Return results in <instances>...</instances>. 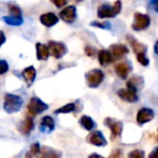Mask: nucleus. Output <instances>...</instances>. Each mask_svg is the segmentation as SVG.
Returning <instances> with one entry per match:
<instances>
[{"instance_id": "1", "label": "nucleus", "mask_w": 158, "mask_h": 158, "mask_svg": "<svg viewBox=\"0 0 158 158\" xmlns=\"http://www.w3.org/2000/svg\"><path fill=\"white\" fill-rule=\"evenodd\" d=\"M126 40L128 42V44L131 46V48L133 50V52L137 55V60L139 61L140 64H142L143 67H148L150 64V59L146 56V51H148V46L145 44L139 42L135 39L133 35H128L126 37Z\"/></svg>"}, {"instance_id": "2", "label": "nucleus", "mask_w": 158, "mask_h": 158, "mask_svg": "<svg viewBox=\"0 0 158 158\" xmlns=\"http://www.w3.org/2000/svg\"><path fill=\"white\" fill-rule=\"evenodd\" d=\"M122 1L116 0L113 3H102L97 9V16L99 19H114L122 11Z\"/></svg>"}, {"instance_id": "3", "label": "nucleus", "mask_w": 158, "mask_h": 158, "mask_svg": "<svg viewBox=\"0 0 158 158\" xmlns=\"http://www.w3.org/2000/svg\"><path fill=\"white\" fill-rule=\"evenodd\" d=\"M23 103L24 100L22 97L14 94H6L4 96L3 109L6 113L13 114V113H16L21 110Z\"/></svg>"}, {"instance_id": "4", "label": "nucleus", "mask_w": 158, "mask_h": 158, "mask_svg": "<svg viewBox=\"0 0 158 158\" xmlns=\"http://www.w3.org/2000/svg\"><path fill=\"white\" fill-rule=\"evenodd\" d=\"M104 125L111 130V139L112 141H116L121 138L122 132H123L124 124L123 122L117 121L113 117H106L104 119Z\"/></svg>"}, {"instance_id": "5", "label": "nucleus", "mask_w": 158, "mask_h": 158, "mask_svg": "<svg viewBox=\"0 0 158 158\" xmlns=\"http://www.w3.org/2000/svg\"><path fill=\"white\" fill-rule=\"evenodd\" d=\"M151 25V17L150 15L144 14V13L135 12L133 14V23L131 28L135 31H142L150 27Z\"/></svg>"}, {"instance_id": "6", "label": "nucleus", "mask_w": 158, "mask_h": 158, "mask_svg": "<svg viewBox=\"0 0 158 158\" xmlns=\"http://www.w3.org/2000/svg\"><path fill=\"white\" fill-rule=\"evenodd\" d=\"M86 83L90 88H97L102 84L104 80V72L100 69H93L85 74Z\"/></svg>"}, {"instance_id": "7", "label": "nucleus", "mask_w": 158, "mask_h": 158, "mask_svg": "<svg viewBox=\"0 0 158 158\" xmlns=\"http://www.w3.org/2000/svg\"><path fill=\"white\" fill-rule=\"evenodd\" d=\"M48 109V106L45 102L42 101L40 98L38 97H32L30 99L29 103L27 106V111L29 116H35L38 114H41L44 111H46Z\"/></svg>"}, {"instance_id": "8", "label": "nucleus", "mask_w": 158, "mask_h": 158, "mask_svg": "<svg viewBox=\"0 0 158 158\" xmlns=\"http://www.w3.org/2000/svg\"><path fill=\"white\" fill-rule=\"evenodd\" d=\"M48 53L52 55L54 58L60 59L64 55L68 53V48H67L66 44L63 42H57V41H50L48 44Z\"/></svg>"}, {"instance_id": "9", "label": "nucleus", "mask_w": 158, "mask_h": 158, "mask_svg": "<svg viewBox=\"0 0 158 158\" xmlns=\"http://www.w3.org/2000/svg\"><path fill=\"white\" fill-rule=\"evenodd\" d=\"M86 141L89 144L95 146H98V148H102V146H106L108 144V141H106V137L103 135V133L99 130L96 131H92L89 135L86 138Z\"/></svg>"}, {"instance_id": "10", "label": "nucleus", "mask_w": 158, "mask_h": 158, "mask_svg": "<svg viewBox=\"0 0 158 158\" xmlns=\"http://www.w3.org/2000/svg\"><path fill=\"white\" fill-rule=\"evenodd\" d=\"M114 71L117 74V77H119L123 80H126L132 71V64L129 60L121 61V63L116 64L114 66Z\"/></svg>"}, {"instance_id": "11", "label": "nucleus", "mask_w": 158, "mask_h": 158, "mask_svg": "<svg viewBox=\"0 0 158 158\" xmlns=\"http://www.w3.org/2000/svg\"><path fill=\"white\" fill-rule=\"evenodd\" d=\"M59 17L64 22V23L72 24L77 21V8L74 6H68L64 8L59 13Z\"/></svg>"}, {"instance_id": "12", "label": "nucleus", "mask_w": 158, "mask_h": 158, "mask_svg": "<svg viewBox=\"0 0 158 158\" xmlns=\"http://www.w3.org/2000/svg\"><path fill=\"white\" fill-rule=\"evenodd\" d=\"M154 117H155V113L152 109L141 108L137 113V123L139 125H144V124L152 121Z\"/></svg>"}, {"instance_id": "13", "label": "nucleus", "mask_w": 158, "mask_h": 158, "mask_svg": "<svg viewBox=\"0 0 158 158\" xmlns=\"http://www.w3.org/2000/svg\"><path fill=\"white\" fill-rule=\"evenodd\" d=\"M109 52L111 53L113 59L115 60V59L123 58L125 55H127L129 53V50L125 44L114 43V44H112V45H110V48H109Z\"/></svg>"}, {"instance_id": "14", "label": "nucleus", "mask_w": 158, "mask_h": 158, "mask_svg": "<svg viewBox=\"0 0 158 158\" xmlns=\"http://www.w3.org/2000/svg\"><path fill=\"white\" fill-rule=\"evenodd\" d=\"M126 84H127V88H128V89L138 93L139 90H141L142 88L144 87V79L141 75L135 74L127 80Z\"/></svg>"}, {"instance_id": "15", "label": "nucleus", "mask_w": 158, "mask_h": 158, "mask_svg": "<svg viewBox=\"0 0 158 158\" xmlns=\"http://www.w3.org/2000/svg\"><path fill=\"white\" fill-rule=\"evenodd\" d=\"M117 96L121 98L122 100L129 103H135L139 100V96L135 92L130 90L128 88H121V89L117 90Z\"/></svg>"}, {"instance_id": "16", "label": "nucleus", "mask_w": 158, "mask_h": 158, "mask_svg": "<svg viewBox=\"0 0 158 158\" xmlns=\"http://www.w3.org/2000/svg\"><path fill=\"white\" fill-rule=\"evenodd\" d=\"M59 19L56 14H54L53 12L44 13L40 16V22H41L42 25H44L45 27H53L58 23Z\"/></svg>"}, {"instance_id": "17", "label": "nucleus", "mask_w": 158, "mask_h": 158, "mask_svg": "<svg viewBox=\"0 0 158 158\" xmlns=\"http://www.w3.org/2000/svg\"><path fill=\"white\" fill-rule=\"evenodd\" d=\"M22 77H23L24 81L27 83L28 87H30L33 84V82H35V77H37L35 68L33 66H29V67H27V68H25L22 71Z\"/></svg>"}, {"instance_id": "18", "label": "nucleus", "mask_w": 158, "mask_h": 158, "mask_svg": "<svg viewBox=\"0 0 158 158\" xmlns=\"http://www.w3.org/2000/svg\"><path fill=\"white\" fill-rule=\"evenodd\" d=\"M97 56H98V61H99V64L103 67L109 66L110 64L114 63V59H113L112 55H111V53L109 52L108 50L98 51Z\"/></svg>"}, {"instance_id": "19", "label": "nucleus", "mask_w": 158, "mask_h": 158, "mask_svg": "<svg viewBox=\"0 0 158 158\" xmlns=\"http://www.w3.org/2000/svg\"><path fill=\"white\" fill-rule=\"evenodd\" d=\"M55 129V121L51 116H44L40 123V130L42 132L50 133Z\"/></svg>"}, {"instance_id": "20", "label": "nucleus", "mask_w": 158, "mask_h": 158, "mask_svg": "<svg viewBox=\"0 0 158 158\" xmlns=\"http://www.w3.org/2000/svg\"><path fill=\"white\" fill-rule=\"evenodd\" d=\"M35 128V122L31 116H27L19 125V131L22 135H28Z\"/></svg>"}, {"instance_id": "21", "label": "nucleus", "mask_w": 158, "mask_h": 158, "mask_svg": "<svg viewBox=\"0 0 158 158\" xmlns=\"http://www.w3.org/2000/svg\"><path fill=\"white\" fill-rule=\"evenodd\" d=\"M61 153L59 151L53 150L51 148H41V151H40V154L38 155L39 158H61Z\"/></svg>"}, {"instance_id": "22", "label": "nucleus", "mask_w": 158, "mask_h": 158, "mask_svg": "<svg viewBox=\"0 0 158 158\" xmlns=\"http://www.w3.org/2000/svg\"><path fill=\"white\" fill-rule=\"evenodd\" d=\"M35 53H37L38 60H46L48 58V56H50L48 45L43 43H40V42H38L35 44Z\"/></svg>"}, {"instance_id": "23", "label": "nucleus", "mask_w": 158, "mask_h": 158, "mask_svg": "<svg viewBox=\"0 0 158 158\" xmlns=\"http://www.w3.org/2000/svg\"><path fill=\"white\" fill-rule=\"evenodd\" d=\"M79 123H80V125L87 131H93L96 128V126H97V124L95 123L94 119H93L92 117L87 116V115H83V116H81Z\"/></svg>"}, {"instance_id": "24", "label": "nucleus", "mask_w": 158, "mask_h": 158, "mask_svg": "<svg viewBox=\"0 0 158 158\" xmlns=\"http://www.w3.org/2000/svg\"><path fill=\"white\" fill-rule=\"evenodd\" d=\"M2 19H3L4 23L11 26H21L24 23L23 16H11V15H8V16L2 17Z\"/></svg>"}, {"instance_id": "25", "label": "nucleus", "mask_w": 158, "mask_h": 158, "mask_svg": "<svg viewBox=\"0 0 158 158\" xmlns=\"http://www.w3.org/2000/svg\"><path fill=\"white\" fill-rule=\"evenodd\" d=\"M75 110V104L74 103H67L64 106H60L59 109L55 110V114H66V113H71Z\"/></svg>"}, {"instance_id": "26", "label": "nucleus", "mask_w": 158, "mask_h": 158, "mask_svg": "<svg viewBox=\"0 0 158 158\" xmlns=\"http://www.w3.org/2000/svg\"><path fill=\"white\" fill-rule=\"evenodd\" d=\"M8 9L11 13V16H23V15H22L21 8H19L16 3H14V2H9Z\"/></svg>"}, {"instance_id": "27", "label": "nucleus", "mask_w": 158, "mask_h": 158, "mask_svg": "<svg viewBox=\"0 0 158 158\" xmlns=\"http://www.w3.org/2000/svg\"><path fill=\"white\" fill-rule=\"evenodd\" d=\"M40 151H41V146H40L39 143H33L31 146H30L29 152L26 154V158H33L37 157L38 155L40 154Z\"/></svg>"}, {"instance_id": "28", "label": "nucleus", "mask_w": 158, "mask_h": 158, "mask_svg": "<svg viewBox=\"0 0 158 158\" xmlns=\"http://www.w3.org/2000/svg\"><path fill=\"white\" fill-rule=\"evenodd\" d=\"M89 26H92V27H97V28L104 29V30H111V28H112V25H111L110 22H97V21H94V22H90Z\"/></svg>"}, {"instance_id": "29", "label": "nucleus", "mask_w": 158, "mask_h": 158, "mask_svg": "<svg viewBox=\"0 0 158 158\" xmlns=\"http://www.w3.org/2000/svg\"><path fill=\"white\" fill-rule=\"evenodd\" d=\"M129 158H145V154L142 150H139V148H135V150L129 152L128 154Z\"/></svg>"}, {"instance_id": "30", "label": "nucleus", "mask_w": 158, "mask_h": 158, "mask_svg": "<svg viewBox=\"0 0 158 158\" xmlns=\"http://www.w3.org/2000/svg\"><path fill=\"white\" fill-rule=\"evenodd\" d=\"M84 52H85V54L87 55L88 57H95L96 55H97V48H94V46H90V45H87L85 48V50H84Z\"/></svg>"}, {"instance_id": "31", "label": "nucleus", "mask_w": 158, "mask_h": 158, "mask_svg": "<svg viewBox=\"0 0 158 158\" xmlns=\"http://www.w3.org/2000/svg\"><path fill=\"white\" fill-rule=\"evenodd\" d=\"M9 71V64L3 59H0V74H4Z\"/></svg>"}, {"instance_id": "32", "label": "nucleus", "mask_w": 158, "mask_h": 158, "mask_svg": "<svg viewBox=\"0 0 158 158\" xmlns=\"http://www.w3.org/2000/svg\"><path fill=\"white\" fill-rule=\"evenodd\" d=\"M52 3H54L56 6V8H63L68 3V0H50Z\"/></svg>"}, {"instance_id": "33", "label": "nucleus", "mask_w": 158, "mask_h": 158, "mask_svg": "<svg viewBox=\"0 0 158 158\" xmlns=\"http://www.w3.org/2000/svg\"><path fill=\"white\" fill-rule=\"evenodd\" d=\"M148 6H150L155 12L158 13V0H148Z\"/></svg>"}, {"instance_id": "34", "label": "nucleus", "mask_w": 158, "mask_h": 158, "mask_svg": "<svg viewBox=\"0 0 158 158\" xmlns=\"http://www.w3.org/2000/svg\"><path fill=\"white\" fill-rule=\"evenodd\" d=\"M122 156V151L121 150H114L111 153L110 157L109 158H121Z\"/></svg>"}, {"instance_id": "35", "label": "nucleus", "mask_w": 158, "mask_h": 158, "mask_svg": "<svg viewBox=\"0 0 158 158\" xmlns=\"http://www.w3.org/2000/svg\"><path fill=\"white\" fill-rule=\"evenodd\" d=\"M6 35H4L3 32L0 30V48H1L2 45H3L4 43H6Z\"/></svg>"}, {"instance_id": "36", "label": "nucleus", "mask_w": 158, "mask_h": 158, "mask_svg": "<svg viewBox=\"0 0 158 158\" xmlns=\"http://www.w3.org/2000/svg\"><path fill=\"white\" fill-rule=\"evenodd\" d=\"M148 158H158V148H156L154 151H153V152L150 153Z\"/></svg>"}, {"instance_id": "37", "label": "nucleus", "mask_w": 158, "mask_h": 158, "mask_svg": "<svg viewBox=\"0 0 158 158\" xmlns=\"http://www.w3.org/2000/svg\"><path fill=\"white\" fill-rule=\"evenodd\" d=\"M88 158H104V157H102L101 155H99V154L94 153V154H90L89 156H88Z\"/></svg>"}, {"instance_id": "38", "label": "nucleus", "mask_w": 158, "mask_h": 158, "mask_svg": "<svg viewBox=\"0 0 158 158\" xmlns=\"http://www.w3.org/2000/svg\"><path fill=\"white\" fill-rule=\"evenodd\" d=\"M154 53L158 56V39H157V41L155 42V44H154Z\"/></svg>"}, {"instance_id": "39", "label": "nucleus", "mask_w": 158, "mask_h": 158, "mask_svg": "<svg viewBox=\"0 0 158 158\" xmlns=\"http://www.w3.org/2000/svg\"><path fill=\"white\" fill-rule=\"evenodd\" d=\"M154 141H155V142H158V129H157L156 133H155V137H154Z\"/></svg>"}, {"instance_id": "40", "label": "nucleus", "mask_w": 158, "mask_h": 158, "mask_svg": "<svg viewBox=\"0 0 158 158\" xmlns=\"http://www.w3.org/2000/svg\"><path fill=\"white\" fill-rule=\"evenodd\" d=\"M74 1H77V2H81L82 0H74Z\"/></svg>"}]
</instances>
